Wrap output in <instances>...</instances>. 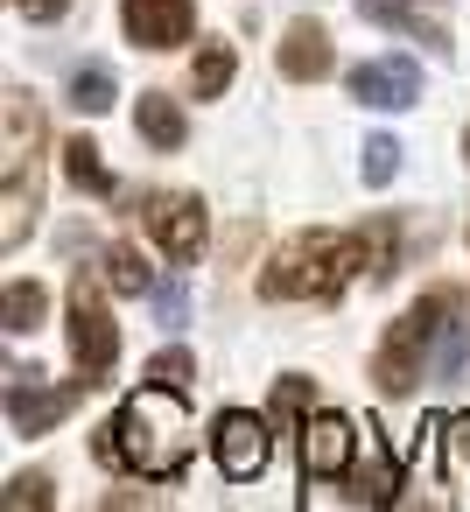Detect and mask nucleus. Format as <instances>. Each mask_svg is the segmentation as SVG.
<instances>
[{
    "mask_svg": "<svg viewBox=\"0 0 470 512\" xmlns=\"http://www.w3.org/2000/svg\"><path fill=\"white\" fill-rule=\"evenodd\" d=\"M400 225L393 218H372L365 225V267H372V281H393V267H400Z\"/></svg>",
    "mask_w": 470,
    "mask_h": 512,
    "instance_id": "19",
    "label": "nucleus"
},
{
    "mask_svg": "<svg viewBox=\"0 0 470 512\" xmlns=\"http://www.w3.org/2000/svg\"><path fill=\"white\" fill-rule=\"evenodd\" d=\"M351 99H358V106H379V113L414 106V99H421L414 57H372V64H358V71H351Z\"/></svg>",
    "mask_w": 470,
    "mask_h": 512,
    "instance_id": "9",
    "label": "nucleus"
},
{
    "mask_svg": "<svg viewBox=\"0 0 470 512\" xmlns=\"http://www.w3.org/2000/svg\"><path fill=\"white\" fill-rule=\"evenodd\" d=\"M463 365H470V330H463V323H449V330H442V344H435L428 379H435V386H456V379H463Z\"/></svg>",
    "mask_w": 470,
    "mask_h": 512,
    "instance_id": "20",
    "label": "nucleus"
},
{
    "mask_svg": "<svg viewBox=\"0 0 470 512\" xmlns=\"http://www.w3.org/2000/svg\"><path fill=\"white\" fill-rule=\"evenodd\" d=\"M71 358H78V372H85L92 386H106V372H113V358H120V323L106 316V295H99L92 274L71 281Z\"/></svg>",
    "mask_w": 470,
    "mask_h": 512,
    "instance_id": "4",
    "label": "nucleus"
},
{
    "mask_svg": "<svg viewBox=\"0 0 470 512\" xmlns=\"http://www.w3.org/2000/svg\"><path fill=\"white\" fill-rule=\"evenodd\" d=\"M211 449H218V470L232 477V484H246V477H260L267 470V421L260 414H246V407H232V414H218V435H211Z\"/></svg>",
    "mask_w": 470,
    "mask_h": 512,
    "instance_id": "7",
    "label": "nucleus"
},
{
    "mask_svg": "<svg viewBox=\"0 0 470 512\" xmlns=\"http://www.w3.org/2000/svg\"><path fill=\"white\" fill-rule=\"evenodd\" d=\"M463 316V288H428L393 330H386V344H379V358H372V379H379V393H414V379H428V351L442 344V330Z\"/></svg>",
    "mask_w": 470,
    "mask_h": 512,
    "instance_id": "3",
    "label": "nucleus"
},
{
    "mask_svg": "<svg viewBox=\"0 0 470 512\" xmlns=\"http://www.w3.org/2000/svg\"><path fill=\"white\" fill-rule=\"evenodd\" d=\"M463 162H470V134H463Z\"/></svg>",
    "mask_w": 470,
    "mask_h": 512,
    "instance_id": "29",
    "label": "nucleus"
},
{
    "mask_svg": "<svg viewBox=\"0 0 470 512\" xmlns=\"http://www.w3.org/2000/svg\"><path fill=\"white\" fill-rule=\"evenodd\" d=\"M309 400H316V386H309V379H281V386H274V421H302V414H309Z\"/></svg>",
    "mask_w": 470,
    "mask_h": 512,
    "instance_id": "24",
    "label": "nucleus"
},
{
    "mask_svg": "<svg viewBox=\"0 0 470 512\" xmlns=\"http://www.w3.org/2000/svg\"><path fill=\"white\" fill-rule=\"evenodd\" d=\"M358 267H365V232H302L267 260L260 295L267 302H337Z\"/></svg>",
    "mask_w": 470,
    "mask_h": 512,
    "instance_id": "2",
    "label": "nucleus"
},
{
    "mask_svg": "<svg viewBox=\"0 0 470 512\" xmlns=\"http://www.w3.org/2000/svg\"><path fill=\"white\" fill-rule=\"evenodd\" d=\"M449 463H456V477H470V414L449 421Z\"/></svg>",
    "mask_w": 470,
    "mask_h": 512,
    "instance_id": "27",
    "label": "nucleus"
},
{
    "mask_svg": "<svg viewBox=\"0 0 470 512\" xmlns=\"http://www.w3.org/2000/svg\"><path fill=\"white\" fill-rule=\"evenodd\" d=\"M351 498L358 505H393L400 498V463H393V449L372 428L358 435V456H351Z\"/></svg>",
    "mask_w": 470,
    "mask_h": 512,
    "instance_id": "12",
    "label": "nucleus"
},
{
    "mask_svg": "<svg viewBox=\"0 0 470 512\" xmlns=\"http://www.w3.org/2000/svg\"><path fill=\"white\" fill-rule=\"evenodd\" d=\"M351 456H358L351 414H309V421H302V470H309V477H344Z\"/></svg>",
    "mask_w": 470,
    "mask_h": 512,
    "instance_id": "10",
    "label": "nucleus"
},
{
    "mask_svg": "<svg viewBox=\"0 0 470 512\" xmlns=\"http://www.w3.org/2000/svg\"><path fill=\"white\" fill-rule=\"evenodd\" d=\"M148 379H155V386H176V393H190V379H197V358H190V351H155V358H148Z\"/></svg>",
    "mask_w": 470,
    "mask_h": 512,
    "instance_id": "22",
    "label": "nucleus"
},
{
    "mask_svg": "<svg viewBox=\"0 0 470 512\" xmlns=\"http://www.w3.org/2000/svg\"><path fill=\"white\" fill-rule=\"evenodd\" d=\"M0 309H8V330L22 337V330H36V323H43L50 295H43L36 281H8V295H0Z\"/></svg>",
    "mask_w": 470,
    "mask_h": 512,
    "instance_id": "18",
    "label": "nucleus"
},
{
    "mask_svg": "<svg viewBox=\"0 0 470 512\" xmlns=\"http://www.w3.org/2000/svg\"><path fill=\"white\" fill-rule=\"evenodd\" d=\"M8 505H15V512H22V505H50V477H43V470L15 477V484H8Z\"/></svg>",
    "mask_w": 470,
    "mask_h": 512,
    "instance_id": "26",
    "label": "nucleus"
},
{
    "mask_svg": "<svg viewBox=\"0 0 470 512\" xmlns=\"http://www.w3.org/2000/svg\"><path fill=\"white\" fill-rule=\"evenodd\" d=\"M330 64H337V50H330L323 22H295V29H288V43H281V78L316 85V78H330Z\"/></svg>",
    "mask_w": 470,
    "mask_h": 512,
    "instance_id": "13",
    "label": "nucleus"
},
{
    "mask_svg": "<svg viewBox=\"0 0 470 512\" xmlns=\"http://www.w3.org/2000/svg\"><path fill=\"white\" fill-rule=\"evenodd\" d=\"M155 316L176 330V323L190 316V288H183V281H155Z\"/></svg>",
    "mask_w": 470,
    "mask_h": 512,
    "instance_id": "25",
    "label": "nucleus"
},
{
    "mask_svg": "<svg viewBox=\"0 0 470 512\" xmlns=\"http://www.w3.org/2000/svg\"><path fill=\"white\" fill-rule=\"evenodd\" d=\"M232 71H239L232 43H204V50H197V64H190V92H197V99H225Z\"/></svg>",
    "mask_w": 470,
    "mask_h": 512,
    "instance_id": "16",
    "label": "nucleus"
},
{
    "mask_svg": "<svg viewBox=\"0 0 470 512\" xmlns=\"http://www.w3.org/2000/svg\"><path fill=\"white\" fill-rule=\"evenodd\" d=\"M120 22L141 50H176L197 29V0H120Z\"/></svg>",
    "mask_w": 470,
    "mask_h": 512,
    "instance_id": "8",
    "label": "nucleus"
},
{
    "mask_svg": "<svg viewBox=\"0 0 470 512\" xmlns=\"http://www.w3.org/2000/svg\"><path fill=\"white\" fill-rule=\"evenodd\" d=\"M85 393H92L85 372H78L71 386H36V372L8 365V421H15V435H43V428H57V421L71 414V400H85Z\"/></svg>",
    "mask_w": 470,
    "mask_h": 512,
    "instance_id": "5",
    "label": "nucleus"
},
{
    "mask_svg": "<svg viewBox=\"0 0 470 512\" xmlns=\"http://www.w3.org/2000/svg\"><path fill=\"white\" fill-rule=\"evenodd\" d=\"M393 169H400V141L393 134H372L365 141V183H393Z\"/></svg>",
    "mask_w": 470,
    "mask_h": 512,
    "instance_id": "23",
    "label": "nucleus"
},
{
    "mask_svg": "<svg viewBox=\"0 0 470 512\" xmlns=\"http://www.w3.org/2000/svg\"><path fill=\"white\" fill-rule=\"evenodd\" d=\"M442 8H449V0H358V15H365V22L400 29V36L428 43V50H449V22H442Z\"/></svg>",
    "mask_w": 470,
    "mask_h": 512,
    "instance_id": "11",
    "label": "nucleus"
},
{
    "mask_svg": "<svg viewBox=\"0 0 470 512\" xmlns=\"http://www.w3.org/2000/svg\"><path fill=\"white\" fill-rule=\"evenodd\" d=\"M99 456L141 470V477H155V484L183 477V463H190V414H183V393L148 379V386L113 414V428H99Z\"/></svg>",
    "mask_w": 470,
    "mask_h": 512,
    "instance_id": "1",
    "label": "nucleus"
},
{
    "mask_svg": "<svg viewBox=\"0 0 470 512\" xmlns=\"http://www.w3.org/2000/svg\"><path fill=\"white\" fill-rule=\"evenodd\" d=\"M64 176L78 183V190H92V197H113V169L99 162V148L78 134V141H64Z\"/></svg>",
    "mask_w": 470,
    "mask_h": 512,
    "instance_id": "17",
    "label": "nucleus"
},
{
    "mask_svg": "<svg viewBox=\"0 0 470 512\" xmlns=\"http://www.w3.org/2000/svg\"><path fill=\"white\" fill-rule=\"evenodd\" d=\"M134 134H141L148 148L176 155V148L190 141V120H183V106H176V99H162V92H141V106H134Z\"/></svg>",
    "mask_w": 470,
    "mask_h": 512,
    "instance_id": "14",
    "label": "nucleus"
},
{
    "mask_svg": "<svg viewBox=\"0 0 470 512\" xmlns=\"http://www.w3.org/2000/svg\"><path fill=\"white\" fill-rule=\"evenodd\" d=\"M71 106H78V113H106V106H113V71H106V64H85V71L71 78Z\"/></svg>",
    "mask_w": 470,
    "mask_h": 512,
    "instance_id": "21",
    "label": "nucleus"
},
{
    "mask_svg": "<svg viewBox=\"0 0 470 512\" xmlns=\"http://www.w3.org/2000/svg\"><path fill=\"white\" fill-rule=\"evenodd\" d=\"M148 232L162 239V253L169 260H197L204 253V239H211V218H204V204L197 197H183V190H162V197H148Z\"/></svg>",
    "mask_w": 470,
    "mask_h": 512,
    "instance_id": "6",
    "label": "nucleus"
},
{
    "mask_svg": "<svg viewBox=\"0 0 470 512\" xmlns=\"http://www.w3.org/2000/svg\"><path fill=\"white\" fill-rule=\"evenodd\" d=\"M106 288L113 295H155V267L141 246H106Z\"/></svg>",
    "mask_w": 470,
    "mask_h": 512,
    "instance_id": "15",
    "label": "nucleus"
},
{
    "mask_svg": "<svg viewBox=\"0 0 470 512\" xmlns=\"http://www.w3.org/2000/svg\"><path fill=\"white\" fill-rule=\"evenodd\" d=\"M71 8V0H15V15H29V22H57Z\"/></svg>",
    "mask_w": 470,
    "mask_h": 512,
    "instance_id": "28",
    "label": "nucleus"
}]
</instances>
